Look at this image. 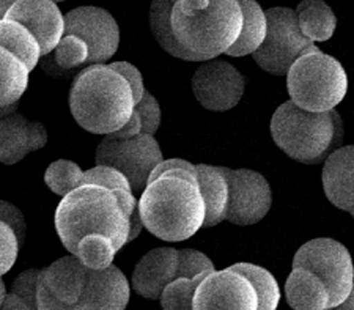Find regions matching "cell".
Listing matches in <instances>:
<instances>
[{
  "label": "cell",
  "instance_id": "6da1fadb",
  "mask_svg": "<svg viewBox=\"0 0 354 310\" xmlns=\"http://www.w3.org/2000/svg\"><path fill=\"white\" fill-rule=\"evenodd\" d=\"M144 228L167 243L192 238L205 222V203L197 183V165L165 172L150 181L139 199Z\"/></svg>",
  "mask_w": 354,
  "mask_h": 310
},
{
  "label": "cell",
  "instance_id": "7a4b0ae2",
  "mask_svg": "<svg viewBox=\"0 0 354 310\" xmlns=\"http://www.w3.org/2000/svg\"><path fill=\"white\" fill-rule=\"evenodd\" d=\"M134 106V95L127 79L109 65L84 66L71 85V116L91 134L115 133L129 122Z\"/></svg>",
  "mask_w": 354,
  "mask_h": 310
},
{
  "label": "cell",
  "instance_id": "3957f363",
  "mask_svg": "<svg viewBox=\"0 0 354 310\" xmlns=\"http://www.w3.org/2000/svg\"><path fill=\"white\" fill-rule=\"evenodd\" d=\"M55 230L64 248L73 254L79 241L101 235L120 250L128 244L129 217L111 189L82 185L62 197L54 216Z\"/></svg>",
  "mask_w": 354,
  "mask_h": 310
},
{
  "label": "cell",
  "instance_id": "277c9868",
  "mask_svg": "<svg viewBox=\"0 0 354 310\" xmlns=\"http://www.w3.org/2000/svg\"><path fill=\"white\" fill-rule=\"evenodd\" d=\"M170 26L183 48L211 60L235 44L243 11L238 0H175Z\"/></svg>",
  "mask_w": 354,
  "mask_h": 310
},
{
  "label": "cell",
  "instance_id": "5b68a950",
  "mask_svg": "<svg viewBox=\"0 0 354 310\" xmlns=\"http://www.w3.org/2000/svg\"><path fill=\"white\" fill-rule=\"evenodd\" d=\"M271 136L276 145L288 158L302 164L324 163L330 153L344 142V122L340 113L310 112L283 102L271 118Z\"/></svg>",
  "mask_w": 354,
  "mask_h": 310
},
{
  "label": "cell",
  "instance_id": "8992f818",
  "mask_svg": "<svg viewBox=\"0 0 354 310\" xmlns=\"http://www.w3.org/2000/svg\"><path fill=\"white\" fill-rule=\"evenodd\" d=\"M285 76L290 101L304 111H334L348 91L344 65L319 49L302 54Z\"/></svg>",
  "mask_w": 354,
  "mask_h": 310
},
{
  "label": "cell",
  "instance_id": "52a82bcc",
  "mask_svg": "<svg viewBox=\"0 0 354 310\" xmlns=\"http://www.w3.org/2000/svg\"><path fill=\"white\" fill-rule=\"evenodd\" d=\"M293 268L307 269L326 285L329 309L345 302L354 286L353 257L344 244L333 238H315L295 254Z\"/></svg>",
  "mask_w": 354,
  "mask_h": 310
},
{
  "label": "cell",
  "instance_id": "ba28073f",
  "mask_svg": "<svg viewBox=\"0 0 354 310\" xmlns=\"http://www.w3.org/2000/svg\"><path fill=\"white\" fill-rule=\"evenodd\" d=\"M268 19L266 38L252 54L261 70L272 76H285L302 54L318 48L299 32L296 13L288 7H272L265 11Z\"/></svg>",
  "mask_w": 354,
  "mask_h": 310
},
{
  "label": "cell",
  "instance_id": "9c48e42d",
  "mask_svg": "<svg viewBox=\"0 0 354 310\" xmlns=\"http://www.w3.org/2000/svg\"><path fill=\"white\" fill-rule=\"evenodd\" d=\"M164 159L155 136L140 133L133 139L104 136L96 148V165H109L128 178L133 192H142L156 165Z\"/></svg>",
  "mask_w": 354,
  "mask_h": 310
},
{
  "label": "cell",
  "instance_id": "30bf717a",
  "mask_svg": "<svg viewBox=\"0 0 354 310\" xmlns=\"http://www.w3.org/2000/svg\"><path fill=\"white\" fill-rule=\"evenodd\" d=\"M228 185L225 221L235 226H254L263 221L272 206V191L266 178L250 169L221 167Z\"/></svg>",
  "mask_w": 354,
  "mask_h": 310
},
{
  "label": "cell",
  "instance_id": "8fae6325",
  "mask_svg": "<svg viewBox=\"0 0 354 310\" xmlns=\"http://www.w3.org/2000/svg\"><path fill=\"white\" fill-rule=\"evenodd\" d=\"M65 33L81 38L88 46V65H104L120 46V27L109 11L85 5L64 15Z\"/></svg>",
  "mask_w": 354,
  "mask_h": 310
},
{
  "label": "cell",
  "instance_id": "7c38bea8",
  "mask_svg": "<svg viewBox=\"0 0 354 310\" xmlns=\"http://www.w3.org/2000/svg\"><path fill=\"white\" fill-rule=\"evenodd\" d=\"M244 89V76L225 60L202 62L192 76L194 96L200 106L213 112H227L236 107Z\"/></svg>",
  "mask_w": 354,
  "mask_h": 310
},
{
  "label": "cell",
  "instance_id": "4fadbf2b",
  "mask_svg": "<svg viewBox=\"0 0 354 310\" xmlns=\"http://www.w3.org/2000/svg\"><path fill=\"white\" fill-rule=\"evenodd\" d=\"M259 298L248 279L230 268L205 275L194 295L192 310H257Z\"/></svg>",
  "mask_w": 354,
  "mask_h": 310
},
{
  "label": "cell",
  "instance_id": "5bb4252c",
  "mask_svg": "<svg viewBox=\"0 0 354 310\" xmlns=\"http://www.w3.org/2000/svg\"><path fill=\"white\" fill-rule=\"evenodd\" d=\"M24 26L39 44L41 57L49 55L65 33V19L53 0H16L5 15Z\"/></svg>",
  "mask_w": 354,
  "mask_h": 310
},
{
  "label": "cell",
  "instance_id": "9a60e30c",
  "mask_svg": "<svg viewBox=\"0 0 354 310\" xmlns=\"http://www.w3.org/2000/svg\"><path fill=\"white\" fill-rule=\"evenodd\" d=\"M129 298V280L112 263L104 269H88L87 284L77 304L81 310H127Z\"/></svg>",
  "mask_w": 354,
  "mask_h": 310
},
{
  "label": "cell",
  "instance_id": "2e32d148",
  "mask_svg": "<svg viewBox=\"0 0 354 310\" xmlns=\"http://www.w3.org/2000/svg\"><path fill=\"white\" fill-rule=\"evenodd\" d=\"M48 143V131L38 122H30L21 113L0 118V163L18 164L28 153L41 150Z\"/></svg>",
  "mask_w": 354,
  "mask_h": 310
},
{
  "label": "cell",
  "instance_id": "e0dca14e",
  "mask_svg": "<svg viewBox=\"0 0 354 310\" xmlns=\"http://www.w3.org/2000/svg\"><path fill=\"white\" fill-rule=\"evenodd\" d=\"M178 250L175 248H158L140 258L131 279L133 290L147 300L158 301L174 279H176Z\"/></svg>",
  "mask_w": 354,
  "mask_h": 310
},
{
  "label": "cell",
  "instance_id": "ac0fdd59",
  "mask_svg": "<svg viewBox=\"0 0 354 310\" xmlns=\"http://www.w3.org/2000/svg\"><path fill=\"white\" fill-rule=\"evenodd\" d=\"M323 189L330 203L342 211L354 206V145L339 147L324 159Z\"/></svg>",
  "mask_w": 354,
  "mask_h": 310
},
{
  "label": "cell",
  "instance_id": "d6986e66",
  "mask_svg": "<svg viewBox=\"0 0 354 310\" xmlns=\"http://www.w3.org/2000/svg\"><path fill=\"white\" fill-rule=\"evenodd\" d=\"M88 269L76 255H65L43 268L41 280L55 298L65 304H77L81 300Z\"/></svg>",
  "mask_w": 354,
  "mask_h": 310
},
{
  "label": "cell",
  "instance_id": "ffe728a7",
  "mask_svg": "<svg viewBox=\"0 0 354 310\" xmlns=\"http://www.w3.org/2000/svg\"><path fill=\"white\" fill-rule=\"evenodd\" d=\"M197 183L205 203L203 228L219 226L225 221L228 208V185L221 167L197 164Z\"/></svg>",
  "mask_w": 354,
  "mask_h": 310
},
{
  "label": "cell",
  "instance_id": "44dd1931",
  "mask_svg": "<svg viewBox=\"0 0 354 310\" xmlns=\"http://www.w3.org/2000/svg\"><path fill=\"white\" fill-rule=\"evenodd\" d=\"M285 298L293 310L329 309V291L315 274L302 268H293L285 282Z\"/></svg>",
  "mask_w": 354,
  "mask_h": 310
},
{
  "label": "cell",
  "instance_id": "7402d4cb",
  "mask_svg": "<svg viewBox=\"0 0 354 310\" xmlns=\"http://www.w3.org/2000/svg\"><path fill=\"white\" fill-rule=\"evenodd\" d=\"M302 37L312 43L328 42L337 28L335 13L324 0H302L295 10Z\"/></svg>",
  "mask_w": 354,
  "mask_h": 310
},
{
  "label": "cell",
  "instance_id": "603a6c76",
  "mask_svg": "<svg viewBox=\"0 0 354 310\" xmlns=\"http://www.w3.org/2000/svg\"><path fill=\"white\" fill-rule=\"evenodd\" d=\"M238 2L243 11V28L235 44L225 53L230 57H245L254 54L265 42L268 30L265 10L257 0H238Z\"/></svg>",
  "mask_w": 354,
  "mask_h": 310
},
{
  "label": "cell",
  "instance_id": "cb8c5ba5",
  "mask_svg": "<svg viewBox=\"0 0 354 310\" xmlns=\"http://www.w3.org/2000/svg\"><path fill=\"white\" fill-rule=\"evenodd\" d=\"M174 0H151L150 5V30L151 35L155 37L156 43L175 59L185 62H207L202 57L191 53L178 43L175 38L172 26H170V15H172Z\"/></svg>",
  "mask_w": 354,
  "mask_h": 310
},
{
  "label": "cell",
  "instance_id": "d4e9b609",
  "mask_svg": "<svg viewBox=\"0 0 354 310\" xmlns=\"http://www.w3.org/2000/svg\"><path fill=\"white\" fill-rule=\"evenodd\" d=\"M0 48L19 59L30 73L41 59V49L35 37L19 22L11 19L0 21Z\"/></svg>",
  "mask_w": 354,
  "mask_h": 310
},
{
  "label": "cell",
  "instance_id": "484cf974",
  "mask_svg": "<svg viewBox=\"0 0 354 310\" xmlns=\"http://www.w3.org/2000/svg\"><path fill=\"white\" fill-rule=\"evenodd\" d=\"M28 74L24 63L0 48V107L19 102L28 87Z\"/></svg>",
  "mask_w": 354,
  "mask_h": 310
},
{
  "label": "cell",
  "instance_id": "4316f807",
  "mask_svg": "<svg viewBox=\"0 0 354 310\" xmlns=\"http://www.w3.org/2000/svg\"><path fill=\"white\" fill-rule=\"evenodd\" d=\"M228 268L244 275L254 286L257 298H259V309L257 310H277L279 302H281V286L266 268L254 265V263H235Z\"/></svg>",
  "mask_w": 354,
  "mask_h": 310
},
{
  "label": "cell",
  "instance_id": "83f0119b",
  "mask_svg": "<svg viewBox=\"0 0 354 310\" xmlns=\"http://www.w3.org/2000/svg\"><path fill=\"white\" fill-rule=\"evenodd\" d=\"M117 252L112 239L101 235H90L79 241L73 255H76L87 269H104L112 265Z\"/></svg>",
  "mask_w": 354,
  "mask_h": 310
},
{
  "label": "cell",
  "instance_id": "f1b7e54d",
  "mask_svg": "<svg viewBox=\"0 0 354 310\" xmlns=\"http://www.w3.org/2000/svg\"><path fill=\"white\" fill-rule=\"evenodd\" d=\"M82 175L84 172L76 163L59 159L46 169L44 183L59 197H65L76 188L82 186Z\"/></svg>",
  "mask_w": 354,
  "mask_h": 310
},
{
  "label": "cell",
  "instance_id": "f546056e",
  "mask_svg": "<svg viewBox=\"0 0 354 310\" xmlns=\"http://www.w3.org/2000/svg\"><path fill=\"white\" fill-rule=\"evenodd\" d=\"M203 277L205 275H197L194 279H174L159 296L162 310H192L194 295H196L197 286Z\"/></svg>",
  "mask_w": 354,
  "mask_h": 310
},
{
  "label": "cell",
  "instance_id": "4dcf8cb0",
  "mask_svg": "<svg viewBox=\"0 0 354 310\" xmlns=\"http://www.w3.org/2000/svg\"><path fill=\"white\" fill-rule=\"evenodd\" d=\"M53 53V59L60 70L71 71L74 68L87 66L88 46L81 38L64 35Z\"/></svg>",
  "mask_w": 354,
  "mask_h": 310
},
{
  "label": "cell",
  "instance_id": "1f68e13d",
  "mask_svg": "<svg viewBox=\"0 0 354 310\" xmlns=\"http://www.w3.org/2000/svg\"><path fill=\"white\" fill-rule=\"evenodd\" d=\"M216 271L214 263L209 260L203 252L196 249L178 250V266H176V277L194 279L197 275H207Z\"/></svg>",
  "mask_w": 354,
  "mask_h": 310
},
{
  "label": "cell",
  "instance_id": "d6a6232c",
  "mask_svg": "<svg viewBox=\"0 0 354 310\" xmlns=\"http://www.w3.org/2000/svg\"><path fill=\"white\" fill-rule=\"evenodd\" d=\"M82 185H95L111 189V191H113V189H129V191H133L128 178L122 172L109 167V165H95L93 169L84 172Z\"/></svg>",
  "mask_w": 354,
  "mask_h": 310
},
{
  "label": "cell",
  "instance_id": "836d02e7",
  "mask_svg": "<svg viewBox=\"0 0 354 310\" xmlns=\"http://www.w3.org/2000/svg\"><path fill=\"white\" fill-rule=\"evenodd\" d=\"M134 112L140 118L142 133L155 136L156 131L159 129V126H161V118H162L161 106H159L156 98L153 96L150 91L145 90L142 100L139 102H136Z\"/></svg>",
  "mask_w": 354,
  "mask_h": 310
},
{
  "label": "cell",
  "instance_id": "e575fe53",
  "mask_svg": "<svg viewBox=\"0 0 354 310\" xmlns=\"http://www.w3.org/2000/svg\"><path fill=\"white\" fill-rule=\"evenodd\" d=\"M19 243L15 232L0 221V277L15 266L19 255Z\"/></svg>",
  "mask_w": 354,
  "mask_h": 310
},
{
  "label": "cell",
  "instance_id": "d590c367",
  "mask_svg": "<svg viewBox=\"0 0 354 310\" xmlns=\"http://www.w3.org/2000/svg\"><path fill=\"white\" fill-rule=\"evenodd\" d=\"M43 269H27V271L21 273L18 277L15 279L13 285H11V293L18 295L22 301H26L32 309L38 310L37 307V289L38 282L41 279Z\"/></svg>",
  "mask_w": 354,
  "mask_h": 310
},
{
  "label": "cell",
  "instance_id": "8d00e7d4",
  "mask_svg": "<svg viewBox=\"0 0 354 310\" xmlns=\"http://www.w3.org/2000/svg\"><path fill=\"white\" fill-rule=\"evenodd\" d=\"M0 221L7 224V226L15 232L18 238L19 246L24 244L26 233H27V222L26 216L18 206L7 202V200H0Z\"/></svg>",
  "mask_w": 354,
  "mask_h": 310
},
{
  "label": "cell",
  "instance_id": "74e56055",
  "mask_svg": "<svg viewBox=\"0 0 354 310\" xmlns=\"http://www.w3.org/2000/svg\"><path fill=\"white\" fill-rule=\"evenodd\" d=\"M109 68H112L113 71L122 74V76L127 79V82L129 84L131 90H133L134 101L139 102L147 90L145 84H144V78H142V73L139 71V68L134 66L133 63H129V62H113V63H111Z\"/></svg>",
  "mask_w": 354,
  "mask_h": 310
},
{
  "label": "cell",
  "instance_id": "f35d334b",
  "mask_svg": "<svg viewBox=\"0 0 354 310\" xmlns=\"http://www.w3.org/2000/svg\"><path fill=\"white\" fill-rule=\"evenodd\" d=\"M37 307L38 310H81L79 304H65L59 298H55L41 279H39L37 289Z\"/></svg>",
  "mask_w": 354,
  "mask_h": 310
},
{
  "label": "cell",
  "instance_id": "ab89813d",
  "mask_svg": "<svg viewBox=\"0 0 354 310\" xmlns=\"http://www.w3.org/2000/svg\"><path fill=\"white\" fill-rule=\"evenodd\" d=\"M142 133V125H140V118L137 113L134 112L133 116H131L129 122L122 126L118 131H115V133L109 134L111 137H115V139H133V137L139 136Z\"/></svg>",
  "mask_w": 354,
  "mask_h": 310
},
{
  "label": "cell",
  "instance_id": "60d3db41",
  "mask_svg": "<svg viewBox=\"0 0 354 310\" xmlns=\"http://www.w3.org/2000/svg\"><path fill=\"white\" fill-rule=\"evenodd\" d=\"M142 228H144V224H142V217L139 213V203L134 208L133 213L129 216V235H128V244L133 243L136 238H139L142 233Z\"/></svg>",
  "mask_w": 354,
  "mask_h": 310
},
{
  "label": "cell",
  "instance_id": "b9f144b4",
  "mask_svg": "<svg viewBox=\"0 0 354 310\" xmlns=\"http://www.w3.org/2000/svg\"><path fill=\"white\" fill-rule=\"evenodd\" d=\"M0 310H35V309H32L26 301H22L18 295H15V293H7Z\"/></svg>",
  "mask_w": 354,
  "mask_h": 310
},
{
  "label": "cell",
  "instance_id": "7bdbcfd3",
  "mask_svg": "<svg viewBox=\"0 0 354 310\" xmlns=\"http://www.w3.org/2000/svg\"><path fill=\"white\" fill-rule=\"evenodd\" d=\"M326 310H354V286H353L351 295L348 296V300L345 302H342V304H339V306L330 307V309H326Z\"/></svg>",
  "mask_w": 354,
  "mask_h": 310
},
{
  "label": "cell",
  "instance_id": "ee69618b",
  "mask_svg": "<svg viewBox=\"0 0 354 310\" xmlns=\"http://www.w3.org/2000/svg\"><path fill=\"white\" fill-rule=\"evenodd\" d=\"M15 2L16 0H0V21L5 19V15H7V11Z\"/></svg>",
  "mask_w": 354,
  "mask_h": 310
},
{
  "label": "cell",
  "instance_id": "f6af8a7d",
  "mask_svg": "<svg viewBox=\"0 0 354 310\" xmlns=\"http://www.w3.org/2000/svg\"><path fill=\"white\" fill-rule=\"evenodd\" d=\"M5 296H7V286H5V282L2 280V277H0V307H2Z\"/></svg>",
  "mask_w": 354,
  "mask_h": 310
},
{
  "label": "cell",
  "instance_id": "bcb514c9",
  "mask_svg": "<svg viewBox=\"0 0 354 310\" xmlns=\"http://www.w3.org/2000/svg\"><path fill=\"white\" fill-rule=\"evenodd\" d=\"M53 2H55V3H59V2H65V0H53Z\"/></svg>",
  "mask_w": 354,
  "mask_h": 310
},
{
  "label": "cell",
  "instance_id": "7dc6e473",
  "mask_svg": "<svg viewBox=\"0 0 354 310\" xmlns=\"http://www.w3.org/2000/svg\"><path fill=\"white\" fill-rule=\"evenodd\" d=\"M350 213H351V216H353V219H354V206H353V210L350 211Z\"/></svg>",
  "mask_w": 354,
  "mask_h": 310
},
{
  "label": "cell",
  "instance_id": "c3c4849f",
  "mask_svg": "<svg viewBox=\"0 0 354 310\" xmlns=\"http://www.w3.org/2000/svg\"><path fill=\"white\" fill-rule=\"evenodd\" d=\"M174 2H175V0H174Z\"/></svg>",
  "mask_w": 354,
  "mask_h": 310
}]
</instances>
